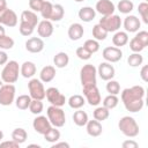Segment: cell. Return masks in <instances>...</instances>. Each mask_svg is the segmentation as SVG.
<instances>
[{"label": "cell", "instance_id": "6da1fadb", "mask_svg": "<svg viewBox=\"0 0 148 148\" xmlns=\"http://www.w3.org/2000/svg\"><path fill=\"white\" fill-rule=\"evenodd\" d=\"M145 88L142 86H133L121 91V101L130 112H139L145 105Z\"/></svg>", "mask_w": 148, "mask_h": 148}, {"label": "cell", "instance_id": "7a4b0ae2", "mask_svg": "<svg viewBox=\"0 0 148 148\" xmlns=\"http://www.w3.org/2000/svg\"><path fill=\"white\" fill-rule=\"evenodd\" d=\"M118 127L120 132L127 138H135L139 134V125L133 117L124 116L119 119Z\"/></svg>", "mask_w": 148, "mask_h": 148}, {"label": "cell", "instance_id": "3957f363", "mask_svg": "<svg viewBox=\"0 0 148 148\" xmlns=\"http://www.w3.org/2000/svg\"><path fill=\"white\" fill-rule=\"evenodd\" d=\"M20 66L15 60H9L5 64L1 72V80L5 83H15L18 80Z\"/></svg>", "mask_w": 148, "mask_h": 148}, {"label": "cell", "instance_id": "277c9868", "mask_svg": "<svg viewBox=\"0 0 148 148\" xmlns=\"http://www.w3.org/2000/svg\"><path fill=\"white\" fill-rule=\"evenodd\" d=\"M46 114H47V119L50 120L51 125L57 128L62 127L66 123L65 111L61 109V106H54V105L49 106L46 110Z\"/></svg>", "mask_w": 148, "mask_h": 148}, {"label": "cell", "instance_id": "5b68a950", "mask_svg": "<svg viewBox=\"0 0 148 148\" xmlns=\"http://www.w3.org/2000/svg\"><path fill=\"white\" fill-rule=\"evenodd\" d=\"M96 76H97V68L91 64L84 65L80 71V80L82 87L96 84Z\"/></svg>", "mask_w": 148, "mask_h": 148}, {"label": "cell", "instance_id": "8992f818", "mask_svg": "<svg viewBox=\"0 0 148 148\" xmlns=\"http://www.w3.org/2000/svg\"><path fill=\"white\" fill-rule=\"evenodd\" d=\"M99 24L108 32H116L121 27V18H120L119 15H116V14L106 15V16H103L99 20Z\"/></svg>", "mask_w": 148, "mask_h": 148}, {"label": "cell", "instance_id": "52a82bcc", "mask_svg": "<svg viewBox=\"0 0 148 148\" xmlns=\"http://www.w3.org/2000/svg\"><path fill=\"white\" fill-rule=\"evenodd\" d=\"M15 86L13 83L2 84L0 88V105L8 106L15 101Z\"/></svg>", "mask_w": 148, "mask_h": 148}, {"label": "cell", "instance_id": "ba28073f", "mask_svg": "<svg viewBox=\"0 0 148 148\" xmlns=\"http://www.w3.org/2000/svg\"><path fill=\"white\" fill-rule=\"evenodd\" d=\"M28 89H29V95L32 99L43 101L45 98V88L39 79H31L28 82Z\"/></svg>", "mask_w": 148, "mask_h": 148}, {"label": "cell", "instance_id": "9c48e42d", "mask_svg": "<svg viewBox=\"0 0 148 148\" xmlns=\"http://www.w3.org/2000/svg\"><path fill=\"white\" fill-rule=\"evenodd\" d=\"M82 92L86 97V101L91 106H97L101 103V94L96 84L82 87Z\"/></svg>", "mask_w": 148, "mask_h": 148}, {"label": "cell", "instance_id": "30bf717a", "mask_svg": "<svg viewBox=\"0 0 148 148\" xmlns=\"http://www.w3.org/2000/svg\"><path fill=\"white\" fill-rule=\"evenodd\" d=\"M45 97L46 99L51 103V105L54 106H62L66 103V97L62 95L58 88L56 87H50L45 90Z\"/></svg>", "mask_w": 148, "mask_h": 148}, {"label": "cell", "instance_id": "8fae6325", "mask_svg": "<svg viewBox=\"0 0 148 148\" xmlns=\"http://www.w3.org/2000/svg\"><path fill=\"white\" fill-rule=\"evenodd\" d=\"M0 24L6 27H15L17 24V15L13 9L8 7L0 8Z\"/></svg>", "mask_w": 148, "mask_h": 148}, {"label": "cell", "instance_id": "7c38bea8", "mask_svg": "<svg viewBox=\"0 0 148 148\" xmlns=\"http://www.w3.org/2000/svg\"><path fill=\"white\" fill-rule=\"evenodd\" d=\"M102 56L108 62H118L123 58V51L117 46H106L102 51Z\"/></svg>", "mask_w": 148, "mask_h": 148}, {"label": "cell", "instance_id": "4fadbf2b", "mask_svg": "<svg viewBox=\"0 0 148 148\" xmlns=\"http://www.w3.org/2000/svg\"><path fill=\"white\" fill-rule=\"evenodd\" d=\"M32 127H34V130H35L38 134L44 135V134L52 127V125H51L50 120H49L45 116L38 114V116L34 119V121H32Z\"/></svg>", "mask_w": 148, "mask_h": 148}, {"label": "cell", "instance_id": "5bb4252c", "mask_svg": "<svg viewBox=\"0 0 148 148\" xmlns=\"http://www.w3.org/2000/svg\"><path fill=\"white\" fill-rule=\"evenodd\" d=\"M97 74L99 75V77L104 81H109L111 79H113L114 74H116V71H114V67L111 65V62H108V61H104V62H101L98 68H97Z\"/></svg>", "mask_w": 148, "mask_h": 148}, {"label": "cell", "instance_id": "9a60e30c", "mask_svg": "<svg viewBox=\"0 0 148 148\" xmlns=\"http://www.w3.org/2000/svg\"><path fill=\"white\" fill-rule=\"evenodd\" d=\"M95 10L99 13L102 16L111 15L116 10V6L111 0H98L95 6Z\"/></svg>", "mask_w": 148, "mask_h": 148}, {"label": "cell", "instance_id": "2e32d148", "mask_svg": "<svg viewBox=\"0 0 148 148\" xmlns=\"http://www.w3.org/2000/svg\"><path fill=\"white\" fill-rule=\"evenodd\" d=\"M44 42L39 37H31L25 42V49L30 53H39L44 50Z\"/></svg>", "mask_w": 148, "mask_h": 148}, {"label": "cell", "instance_id": "e0dca14e", "mask_svg": "<svg viewBox=\"0 0 148 148\" xmlns=\"http://www.w3.org/2000/svg\"><path fill=\"white\" fill-rule=\"evenodd\" d=\"M37 34L39 35V37H43V38L51 37V35L53 34V24H52V21H50V20H43V21L38 22V24H37Z\"/></svg>", "mask_w": 148, "mask_h": 148}, {"label": "cell", "instance_id": "ac0fdd59", "mask_svg": "<svg viewBox=\"0 0 148 148\" xmlns=\"http://www.w3.org/2000/svg\"><path fill=\"white\" fill-rule=\"evenodd\" d=\"M124 24L125 31L126 32H136L141 25L140 20L135 16V15H128L124 18V22H121Z\"/></svg>", "mask_w": 148, "mask_h": 148}, {"label": "cell", "instance_id": "d6986e66", "mask_svg": "<svg viewBox=\"0 0 148 148\" xmlns=\"http://www.w3.org/2000/svg\"><path fill=\"white\" fill-rule=\"evenodd\" d=\"M86 128H87V133L90 135V136H99L103 132V127H102V124L101 121L94 119V120H88L87 124H86Z\"/></svg>", "mask_w": 148, "mask_h": 148}, {"label": "cell", "instance_id": "ffe728a7", "mask_svg": "<svg viewBox=\"0 0 148 148\" xmlns=\"http://www.w3.org/2000/svg\"><path fill=\"white\" fill-rule=\"evenodd\" d=\"M68 37L71 40H79L81 39V37L83 36L84 34V29H83V25L81 23H72L68 28Z\"/></svg>", "mask_w": 148, "mask_h": 148}, {"label": "cell", "instance_id": "44dd1931", "mask_svg": "<svg viewBox=\"0 0 148 148\" xmlns=\"http://www.w3.org/2000/svg\"><path fill=\"white\" fill-rule=\"evenodd\" d=\"M20 22L27 23V24H29V25L36 28L39 21H38V17H37V15H36L35 12H32V10H28V9H27V10H23V12L21 13Z\"/></svg>", "mask_w": 148, "mask_h": 148}, {"label": "cell", "instance_id": "7402d4cb", "mask_svg": "<svg viewBox=\"0 0 148 148\" xmlns=\"http://www.w3.org/2000/svg\"><path fill=\"white\" fill-rule=\"evenodd\" d=\"M56 77V67L54 66H44L39 73V80L42 82H51L53 79Z\"/></svg>", "mask_w": 148, "mask_h": 148}, {"label": "cell", "instance_id": "603a6c76", "mask_svg": "<svg viewBox=\"0 0 148 148\" xmlns=\"http://www.w3.org/2000/svg\"><path fill=\"white\" fill-rule=\"evenodd\" d=\"M20 74L25 79L32 77L36 74V65L32 61H24L20 67Z\"/></svg>", "mask_w": 148, "mask_h": 148}, {"label": "cell", "instance_id": "cb8c5ba5", "mask_svg": "<svg viewBox=\"0 0 148 148\" xmlns=\"http://www.w3.org/2000/svg\"><path fill=\"white\" fill-rule=\"evenodd\" d=\"M79 18L83 22H90L95 18L96 16V10L92 8V7H89V6H86V7H82L80 8L79 13Z\"/></svg>", "mask_w": 148, "mask_h": 148}, {"label": "cell", "instance_id": "d4e9b609", "mask_svg": "<svg viewBox=\"0 0 148 148\" xmlns=\"http://www.w3.org/2000/svg\"><path fill=\"white\" fill-rule=\"evenodd\" d=\"M112 43L117 47H121L128 43V35L126 31H116L112 37Z\"/></svg>", "mask_w": 148, "mask_h": 148}, {"label": "cell", "instance_id": "484cf974", "mask_svg": "<svg viewBox=\"0 0 148 148\" xmlns=\"http://www.w3.org/2000/svg\"><path fill=\"white\" fill-rule=\"evenodd\" d=\"M68 62H69V57L66 52H58L53 57V64L54 67L57 68H64L68 65Z\"/></svg>", "mask_w": 148, "mask_h": 148}, {"label": "cell", "instance_id": "4316f807", "mask_svg": "<svg viewBox=\"0 0 148 148\" xmlns=\"http://www.w3.org/2000/svg\"><path fill=\"white\" fill-rule=\"evenodd\" d=\"M88 120L89 119H88L87 112H84V111H82L80 109H77V111H75L74 114H73V121H74V124L76 126H80V127L86 126Z\"/></svg>", "mask_w": 148, "mask_h": 148}, {"label": "cell", "instance_id": "83f0119b", "mask_svg": "<svg viewBox=\"0 0 148 148\" xmlns=\"http://www.w3.org/2000/svg\"><path fill=\"white\" fill-rule=\"evenodd\" d=\"M27 138H28V133H27V131H25L24 128H22V127H17V128H15V130L12 132V140H14L15 142H17L18 145L25 142Z\"/></svg>", "mask_w": 148, "mask_h": 148}, {"label": "cell", "instance_id": "f1b7e54d", "mask_svg": "<svg viewBox=\"0 0 148 148\" xmlns=\"http://www.w3.org/2000/svg\"><path fill=\"white\" fill-rule=\"evenodd\" d=\"M65 15V9L64 7L60 5V3H56L53 5V8H52V13H51V16H50V21H53V22H59Z\"/></svg>", "mask_w": 148, "mask_h": 148}, {"label": "cell", "instance_id": "f546056e", "mask_svg": "<svg viewBox=\"0 0 148 148\" xmlns=\"http://www.w3.org/2000/svg\"><path fill=\"white\" fill-rule=\"evenodd\" d=\"M31 97L30 95H20L16 99H15V105L17 109L20 110H27L29 109V105H30V102H31Z\"/></svg>", "mask_w": 148, "mask_h": 148}, {"label": "cell", "instance_id": "4dcf8cb0", "mask_svg": "<svg viewBox=\"0 0 148 148\" xmlns=\"http://www.w3.org/2000/svg\"><path fill=\"white\" fill-rule=\"evenodd\" d=\"M94 119L98 120V121H103V120H106L110 116V110L106 109L105 106H97L95 110H94Z\"/></svg>", "mask_w": 148, "mask_h": 148}, {"label": "cell", "instance_id": "1f68e13d", "mask_svg": "<svg viewBox=\"0 0 148 148\" xmlns=\"http://www.w3.org/2000/svg\"><path fill=\"white\" fill-rule=\"evenodd\" d=\"M84 103H86V99L83 98V96L77 95V94L76 95H73V96H71L68 98V105L72 109H75V110L81 109L84 105Z\"/></svg>", "mask_w": 148, "mask_h": 148}, {"label": "cell", "instance_id": "d6a6232c", "mask_svg": "<svg viewBox=\"0 0 148 148\" xmlns=\"http://www.w3.org/2000/svg\"><path fill=\"white\" fill-rule=\"evenodd\" d=\"M106 36H108V31L99 23H97V24H95L92 27V37H94V39L104 40L106 38Z\"/></svg>", "mask_w": 148, "mask_h": 148}, {"label": "cell", "instance_id": "836d02e7", "mask_svg": "<svg viewBox=\"0 0 148 148\" xmlns=\"http://www.w3.org/2000/svg\"><path fill=\"white\" fill-rule=\"evenodd\" d=\"M44 139L47 142H50V143H54V142L59 141V139H60V132H59V130H57V127H51L44 134Z\"/></svg>", "mask_w": 148, "mask_h": 148}, {"label": "cell", "instance_id": "e575fe53", "mask_svg": "<svg viewBox=\"0 0 148 148\" xmlns=\"http://www.w3.org/2000/svg\"><path fill=\"white\" fill-rule=\"evenodd\" d=\"M117 8L123 14H130L134 8V3L131 0H120L117 5Z\"/></svg>", "mask_w": 148, "mask_h": 148}, {"label": "cell", "instance_id": "d590c367", "mask_svg": "<svg viewBox=\"0 0 148 148\" xmlns=\"http://www.w3.org/2000/svg\"><path fill=\"white\" fill-rule=\"evenodd\" d=\"M142 62H143V57L138 52H133L127 58V64L131 67H139L140 65H142Z\"/></svg>", "mask_w": 148, "mask_h": 148}, {"label": "cell", "instance_id": "8d00e7d4", "mask_svg": "<svg viewBox=\"0 0 148 148\" xmlns=\"http://www.w3.org/2000/svg\"><path fill=\"white\" fill-rule=\"evenodd\" d=\"M119 103V98L117 97V95H108L104 99H103V106H105L109 110L114 109Z\"/></svg>", "mask_w": 148, "mask_h": 148}, {"label": "cell", "instance_id": "74e56055", "mask_svg": "<svg viewBox=\"0 0 148 148\" xmlns=\"http://www.w3.org/2000/svg\"><path fill=\"white\" fill-rule=\"evenodd\" d=\"M44 109V105H43V102L39 101V99H31L30 102V105H29V110L31 113L34 114H40L42 111Z\"/></svg>", "mask_w": 148, "mask_h": 148}, {"label": "cell", "instance_id": "f35d334b", "mask_svg": "<svg viewBox=\"0 0 148 148\" xmlns=\"http://www.w3.org/2000/svg\"><path fill=\"white\" fill-rule=\"evenodd\" d=\"M14 46V39L6 34L0 36V50H10Z\"/></svg>", "mask_w": 148, "mask_h": 148}, {"label": "cell", "instance_id": "ab89813d", "mask_svg": "<svg viewBox=\"0 0 148 148\" xmlns=\"http://www.w3.org/2000/svg\"><path fill=\"white\" fill-rule=\"evenodd\" d=\"M106 91L111 95H118L120 92V84L118 83V81L116 80H109L106 83Z\"/></svg>", "mask_w": 148, "mask_h": 148}, {"label": "cell", "instance_id": "60d3db41", "mask_svg": "<svg viewBox=\"0 0 148 148\" xmlns=\"http://www.w3.org/2000/svg\"><path fill=\"white\" fill-rule=\"evenodd\" d=\"M52 8H53V3H51L47 0H45L44 3H43L42 9L39 12L44 20H50V16H51V13H52Z\"/></svg>", "mask_w": 148, "mask_h": 148}, {"label": "cell", "instance_id": "b9f144b4", "mask_svg": "<svg viewBox=\"0 0 148 148\" xmlns=\"http://www.w3.org/2000/svg\"><path fill=\"white\" fill-rule=\"evenodd\" d=\"M83 46L92 54V53H96L98 50H99V43H98V40H96V39H87L86 42H84V44H83Z\"/></svg>", "mask_w": 148, "mask_h": 148}, {"label": "cell", "instance_id": "7bdbcfd3", "mask_svg": "<svg viewBox=\"0 0 148 148\" xmlns=\"http://www.w3.org/2000/svg\"><path fill=\"white\" fill-rule=\"evenodd\" d=\"M138 12H139L142 21L147 24L148 23V2H146V1L140 2L138 6Z\"/></svg>", "mask_w": 148, "mask_h": 148}, {"label": "cell", "instance_id": "ee69618b", "mask_svg": "<svg viewBox=\"0 0 148 148\" xmlns=\"http://www.w3.org/2000/svg\"><path fill=\"white\" fill-rule=\"evenodd\" d=\"M18 30H20V34H21L22 36H30V35L34 32L35 28H34V27H31V25H29V24H27V23L20 22Z\"/></svg>", "mask_w": 148, "mask_h": 148}, {"label": "cell", "instance_id": "f6af8a7d", "mask_svg": "<svg viewBox=\"0 0 148 148\" xmlns=\"http://www.w3.org/2000/svg\"><path fill=\"white\" fill-rule=\"evenodd\" d=\"M76 56L81 60H88V59L91 58V53L84 46H80V47L76 49Z\"/></svg>", "mask_w": 148, "mask_h": 148}, {"label": "cell", "instance_id": "bcb514c9", "mask_svg": "<svg viewBox=\"0 0 148 148\" xmlns=\"http://www.w3.org/2000/svg\"><path fill=\"white\" fill-rule=\"evenodd\" d=\"M130 49H131L133 52H138V53H140V52L145 49V46H143L142 43H140L135 37H133V38L130 40Z\"/></svg>", "mask_w": 148, "mask_h": 148}, {"label": "cell", "instance_id": "7dc6e473", "mask_svg": "<svg viewBox=\"0 0 148 148\" xmlns=\"http://www.w3.org/2000/svg\"><path fill=\"white\" fill-rule=\"evenodd\" d=\"M44 1H45V0H29L30 10H32V12H35V13H36V12H40Z\"/></svg>", "mask_w": 148, "mask_h": 148}, {"label": "cell", "instance_id": "c3c4849f", "mask_svg": "<svg viewBox=\"0 0 148 148\" xmlns=\"http://www.w3.org/2000/svg\"><path fill=\"white\" fill-rule=\"evenodd\" d=\"M134 37H135L140 43H142V45H143L145 47L148 45V32H147V31H145V30L139 31Z\"/></svg>", "mask_w": 148, "mask_h": 148}, {"label": "cell", "instance_id": "681fc988", "mask_svg": "<svg viewBox=\"0 0 148 148\" xmlns=\"http://www.w3.org/2000/svg\"><path fill=\"white\" fill-rule=\"evenodd\" d=\"M121 146H123V148H138V142H135L134 140H132V139H130V140H126V141H124L123 143H121Z\"/></svg>", "mask_w": 148, "mask_h": 148}, {"label": "cell", "instance_id": "f907efd6", "mask_svg": "<svg viewBox=\"0 0 148 148\" xmlns=\"http://www.w3.org/2000/svg\"><path fill=\"white\" fill-rule=\"evenodd\" d=\"M0 147H10V148H18L20 145L17 142H15L14 140H10V141H2L0 142Z\"/></svg>", "mask_w": 148, "mask_h": 148}, {"label": "cell", "instance_id": "816d5d0a", "mask_svg": "<svg viewBox=\"0 0 148 148\" xmlns=\"http://www.w3.org/2000/svg\"><path fill=\"white\" fill-rule=\"evenodd\" d=\"M140 77L142 79V81L147 82L148 81V66L147 65H143L141 71H140Z\"/></svg>", "mask_w": 148, "mask_h": 148}, {"label": "cell", "instance_id": "f5cc1de1", "mask_svg": "<svg viewBox=\"0 0 148 148\" xmlns=\"http://www.w3.org/2000/svg\"><path fill=\"white\" fill-rule=\"evenodd\" d=\"M8 61V56L3 50H0V66L5 65Z\"/></svg>", "mask_w": 148, "mask_h": 148}, {"label": "cell", "instance_id": "db71d44e", "mask_svg": "<svg viewBox=\"0 0 148 148\" xmlns=\"http://www.w3.org/2000/svg\"><path fill=\"white\" fill-rule=\"evenodd\" d=\"M59 147H65V148H69V143L67 142H54L52 143V148H59Z\"/></svg>", "mask_w": 148, "mask_h": 148}, {"label": "cell", "instance_id": "11a10c76", "mask_svg": "<svg viewBox=\"0 0 148 148\" xmlns=\"http://www.w3.org/2000/svg\"><path fill=\"white\" fill-rule=\"evenodd\" d=\"M7 7V1L6 0H0V8H5Z\"/></svg>", "mask_w": 148, "mask_h": 148}, {"label": "cell", "instance_id": "9f6ffc18", "mask_svg": "<svg viewBox=\"0 0 148 148\" xmlns=\"http://www.w3.org/2000/svg\"><path fill=\"white\" fill-rule=\"evenodd\" d=\"M5 32H6V30H5V28H3V25H2V24H0V36H2V35H5Z\"/></svg>", "mask_w": 148, "mask_h": 148}, {"label": "cell", "instance_id": "6f0895ef", "mask_svg": "<svg viewBox=\"0 0 148 148\" xmlns=\"http://www.w3.org/2000/svg\"><path fill=\"white\" fill-rule=\"evenodd\" d=\"M2 139H3V132H2L1 130H0V141H1Z\"/></svg>", "mask_w": 148, "mask_h": 148}, {"label": "cell", "instance_id": "680465c9", "mask_svg": "<svg viewBox=\"0 0 148 148\" xmlns=\"http://www.w3.org/2000/svg\"><path fill=\"white\" fill-rule=\"evenodd\" d=\"M2 82H3V81H2V80H1V79H0V88H1V86H2V84H3V83H2Z\"/></svg>", "mask_w": 148, "mask_h": 148}, {"label": "cell", "instance_id": "91938a15", "mask_svg": "<svg viewBox=\"0 0 148 148\" xmlns=\"http://www.w3.org/2000/svg\"><path fill=\"white\" fill-rule=\"evenodd\" d=\"M145 1H146V2H147V1H148V0H145Z\"/></svg>", "mask_w": 148, "mask_h": 148}]
</instances>
